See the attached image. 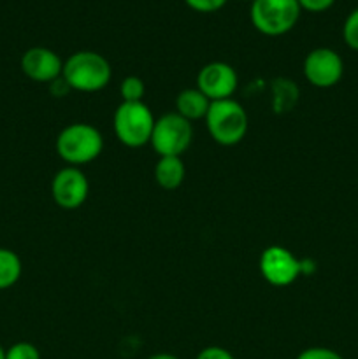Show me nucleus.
Instances as JSON below:
<instances>
[{
	"instance_id": "7",
	"label": "nucleus",
	"mask_w": 358,
	"mask_h": 359,
	"mask_svg": "<svg viewBox=\"0 0 358 359\" xmlns=\"http://www.w3.org/2000/svg\"><path fill=\"white\" fill-rule=\"evenodd\" d=\"M307 262L298 259L290 249L283 245H270L260 256V273L274 287L291 286L305 270Z\"/></svg>"
},
{
	"instance_id": "15",
	"label": "nucleus",
	"mask_w": 358,
	"mask_h": 359,
	"mask_svg": "<svg viewBox=\"0 0 358 359\" xmlns=\"http://www.w3.org/2000/svg\"><path fill=\"white\" fill-rule=\"evenodd\" d=\"M23 273V263L14 251L0 248V291L13 287Z\"/></svg>"
},
{
	"instance_id": "13",
	"label": "nucleus",
	"mask_w": 358,
	"mask_h": 359,
	"mask_svg": "<svg viewBox=\"0 0 358 359\" xmlns=\"http://www.w3.org/2000/svg\"><path fill=\"white\" fill-rule=\"evenodd\" d=\"M186 175L181 156H160L154 165V181L165 191H174L183 184Z\"/></svg>"
},
{
	"instance_id": "17",
	"label": "nucleus",
	"mask_w": 358,
	"mask_h": 359,
	"mask_svg": "<svg viewBox=\"0 0 358 359\" xmlns=\"http://www.w3.org/2000/svg\"><path fill=\"white\" fill-rule=\"evenodd\" d=\"M343 39L347 48L358 51V7L351 11L346 20H344Z\"/></svg>"
},
{
	"instance_id": "9",
	"label": "nucleus",
	"mask_w": 358,
	"mask_h": 359,
	"mask_svg": "<svg viewBox=\"0 0 358 359\" xmlns=\"http://www.w3.org/2000/svg\"><path fill=\"white\" fill-rule=\"evenodd\" d=\"M90 182L79 167H63L51 181L53 202L65 210H76L86 202Z\"/></svg>"
},
{
	"instance_id": "10",
	"label": "nucleus",
	"mask_w": 358,
	"mask_h": 359,
	"mask_svg": "<svg viewBox=\"0 0 358 359\" xmlns=\"http://www.w3.org/2000/svg\"><path fill=\"white\" fill-rule=\"evenodd\" d=\"M239 86V76L227 62H211L199 70L197 88L211 102L227 100L234 97Z\"/></svg>"
},
{
	"instance_id": "8",
	"label": "nucleus",
	"mask_w": 358,
	"mask_h": 359,
	"mask_svg": "<svg viewBox=\"0 0 358 359\" xmlns=\"http://www.w3.org/2000/svg\"><path fill=\"white\" fill-rule=\"evenodd\" d=\"M304 77L311 86L326 90L343 79L344 62L337 51L330 48H316L304 60Z\"/></svg>"
},
{
	"instance_id": "5",
	"label": "nucleus",
	"mask_w": 358,
	"mask_h": 359,
	"mask_svg": "<svg viewBox=\"0 0 358 359\" xmlns=\"http://www.w3.org/2000/svg\"><path fill=\"white\" fill-rule=\"evenodd\" d=\"M300 13L297 0H251L249 18L260 34L279 37L297 25Z\"/></svg>"
},
{
	"instance_id": "11",
	"label": "nucleus",
	"mask_w": 358,
	"mask_h": 359,
	"mask_svg": "<svg viewBox=\"0 0 358 359\" xmlns=\"http://www.w3.org/2000/svg\"><path fill=\"white\" fill-rule=\"evenodd\" d=\"M21 70L28 79L35 83L51 84L53 81L62 77L63 60L53 49L35 46L27 49L21 56Z\"/></svg>"
},
{
	"instance_id": "2",
	"label": "nucleus",
	"mask_w": 358,
	"mask_h": 359,
	"mask_svg": "<svg viewBox=\"0 0 358 359\" xmlns=\"http://www.w3.org/2000/svg\"><path fill=\"white\" fill-rule=\"evenodd\" d=\"M56 153L69 167H81L97 160L104 151L100 130L90 123H72L56 137Z\"/></svg>"
},
{
	"instance_id": "21",
	"label": "nucleus",
	"mask_w": 358,
	"mask_h": 359,
	"mask_svg": "<svg viewBox=\"0 0 358 359\" xmlns=\"http://www.w3.org/2000/svg\"><path fill=\"white\" fill-rule=\"evenodd\" d=\"M195 359H235V356L230 353V351L223 349V347L209 346V347H204V349L197 354Z\"/></svg>"
},
{
	"instance_id": "24",
	"label": "nucleus",
	"mask_w": 358,
	"mask_h": 359,
	"mask_svg": "<svg viewBox=\"0 0 358 359\" xmlns=\"http://www.w3.org/2000/svg\"><path fill=\"white\" fill-rule=\"evenodd\" d=\"M147 359H181V358H178L175 354H171V353H157Z\"/></svg>"
},
{
	"instance_id": "4",
	"label": "nucleus",
	"mask_w": 358,
	"mask_h": 359,
	"mask_svg": "<svg viewBox=\"0 0 358 359\" xmlns=\"http://www.w3.org/2000/svg\"><path fill=\"white\" fill-rule=\"evenodd\" d=\"M154 121L153 112L144 102H121L114 111L112 128L123 146L137 149L150 144Z\"/></svg>"
},
{
	"instance_id": "23",
	"label": "nucleus",
	"mask_w": 358,
	"mask_h": 359,
	"mask_svg": "<svg viewBox=\"0 0 358 359\" xmlns=\"http://www.w3.org/2000/svg\"><path fill=\"white\" fill-rule=\"evenodd\" d=\"M49 90H51V93L55 95V97H63V95H65L70 88L67 86V83L63 81V77H58V79L53 81V83L49 84Z\"/></svg>"
},
{
	"instance_id": "1",
	"label": "nucleus",
	"mask_w": 358,
	"mask_h": 359,
	"mask_svg": "<svg viewBox=\"0 0 358 359\" xmlns=\"http://www.w3.org/2000/svg\"><path fill=\"white\" fill-rule=\"evenodd\" d=\"M62 77L70 90L95 93L111 83L112 69L107 58L100 53L77 51L63 62Z\"/></svg>"
},
{
	"instance_id": "16",
	"label": "nucleus",
	"mask_w": 358,
	"mask_h": 359,
	"mask_svg": "<svg viewBox=\"0 0 358 359\" xmlns=\"http://www.w3.org/2000/svg\"><path fill=\"white\" fill-rule=\"evenodd\" d=\"M119 95H121V102H144L146 84L140 77L128 76L119 84Z\"/></svg>"
},
{
	"instance_id": "14",
	"label": "nucleus",
	"mask_w": 358,
	"mask_h": 359,
	"mask_svg": "<svg viewBox=\"0 0 358 359\" xmlns=\"http://www.w3.org/2000/svg\"><path fill=\"white\" fill-rule=\"evenodd\" d=\"M272 91V109L276 114L291 111L298 100V86L295 81L286 79V77H277L270 84Z\"/></svg>"
},
{
	"instance_id": "19",
	"label": "nucleus",
	"mask_w": 358,
	"mask_h": 359,
	"mask_svg": "<svg viewBox=\"0 0 358 359\" xmlns=\"http://www.w3.org/2000/svg\"><path fill=\"white\" fill-rule=\"evenodd\" d=\"M227 2L228 0H185V4L190 7V9L202 14L216 13V11L223 9Z\"/></svg>"
},
{
	"instance_id": "12",
	"label": "nucleus",
	"mask_w": 358,
	"mask_h": 359,
	"mask_svg": "<svg viewBox=\"0 0 358 359\" xmlns=\"http://www.w3.org/2000/svg\"><path fill=\"white\" fill-rule=\"evenodd\" d=\"M211 107V100L199 88H186L175 97V112L188 119L190 123L206 118Z\"/></svg>"
},
{
	"instance_id": "3",
	"label": "nucleus",
	"mask_w": 358,
	"mask_h": 359,
	"mask_svg": "<svg viewBox=\"0 0 358 359\" xmlns=\"http://www.w3.org/2000/svg\"><path fill=\"white\" fill-rule=\"evenodd\" d=\"M204 121L214 142L227 147L241 142L249 128L248 112L234 98L211 102Z\"/></svg>"
},
{
	"instance_id": "6",
	"label": "nucleus",
	"mask_w": 358,
	"mask_h": 359,
	"mask_svg": "<svg viewBox=\"0 0 358 359\" xmlns=\"http://www.w3.org/2000/svg\"><path fill=\"white\" fill-rule=\"evenodd\" d=\"M193 125L178 112H167L154 121L150 144L160 156H183L193 142Z\"/></svg>"
},
{
	"instance_id": "22",
	"label": "nucleus",
	"mask_w": 358,
	"mask_h": 359,
	"mask_svg": "<svg viewBox=\"0 0 358 359\" xmlns=\"http://www.w3.org/2000/svg\"><path fill=\"white\" fill-rule=\"evenodd\" d=\"M302 11L307 13H325L336 4V0H297Z\"/></svg>"
},
{
	"instance_id": "25",
	"label": "nucleus",
	"mask_w": 358,
	"mask_h": 359,
	"mask_svg": "<svg viewBox=\"0 0 358 359\" xmlns=\"http://www.w3.org/2000/svg\"><path fill=\"white\" fill-rule=\"evenodd\" d=\"M0 359H6V349L2 346H0Z\"/></svg>"
},
{
	"instance_id": "20",
	"label": "nucleus",
	"mask_w": 358,
	"mask_h": 359,
	"mask_svg": "<svg viewBox=\"0 0 358 359\" xmlns=\"http://www.w3.org/2000/svg\"><path fill=\"white\" fill-rule=\"evenodd\" d=\"M297 359H344L337 351L329 347H307L298 354Z\"/></svg>"
},
{
	"instance_id": "18",
	"label": "nucleus",
	"mask_w": 358,
	"mask_h": 359,
	"mask_svg": "<svg viewBox=\"0 0 358 359\" xmlns=\"http://www.w3.org/2000/svg\"><path fill=\"white\" fill-rule=\"evenodd\" d=\"M6 359H41V351L30 342H16L6 349Z\"/></svg>"
}]
</instances>
